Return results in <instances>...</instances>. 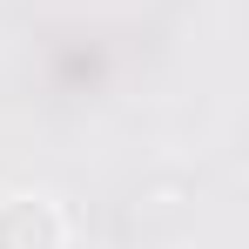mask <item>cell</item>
Here are the masks:
<instances>
[{"label":"cell","mask_w":249,"mask_h":249,"mask_svg":"<svg viewBox=\"0 0 249 249\" xmlns=\"http://www.w3.org/2000/svg\"><path fill=\"white\" fill-rule=\"evenodd\" d=\"M0 249H61V215L41 196L0 202Z\"/></svg>","instance_id":"1"}]
</instances>
